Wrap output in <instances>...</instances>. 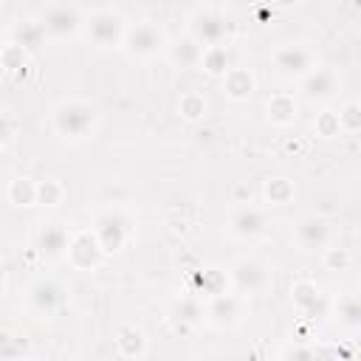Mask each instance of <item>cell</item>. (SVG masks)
<instances>
[{"instance_id": "obj_22", "label": "cell", "mask_w": 361, "mask_h": 361, "mask_svg": "<svg viewBox=\"0 0 361 361\" xmlns=\"http://www.w3.org/2000/svg\"><path fill=\"white\" fill-rule=\"evenodd\" d=\"M206 110H209V102H206L200 93H195V90L183 93L180 102H178V113H180L186 121H200V118L206 116Z\"/></svg>"}, {"instance_id": "obj_17", "label": "cell", "mask_w": 361, "mask_h": 361, "mask_svg": "<svg viewBox=\"0 0 361 361\" xmlns=\"http://www.w3.org/2000/svg\"><path fill=\"white\" fill-rule=\"evenodd\" d=\"M265 110H268V121L279 124V127H285V124H290L296 118V102H293L290 93H274L268 99Z\"/></svg>"}, {"instance_id": "obj_27", "label": "cell", "mask_w": 361, "mask_h": 361, "mask_svg": "<svg viewBox=\"0 0 361 361\" xmlns=\"http://www.w3.org/2000/svg\"><path fill=\"white\" fill-rule=\"evenodd\" d=\"M336 116H338L341 133H358V127H361V104L358 102H347Z\"/></svg>"}, {"instance_id": "obj_29", "label": "cell", "mask_w": 361, "mask_h": 361, "mask_svg": "<svg viewBox=\"0 0 361 361\" xmlns=\"http://www.w3.org/2000/svg\"><path fill=\"white\" fill-rule=\"evenodd\" d=\"M62 195H65V189H62V183H56V180H42V183H37V203H42V206H56V203L62 200Z\"/></svg>"}, {"instance_id": "obj_18", "label": "cell", "mask_w": 361, "mask_h": 361, "mask_svg": "<svg viewBox=\"0 0 361 361\" xmlns=\"http://www.w3.org/2000/svg\"><path fill=\"white\" fill-rule=\"evenodd\" d=\"M116 347L124 358H141L147 353V336L138 327H121L118 338H116Z\"/></svg>"}, {"instance_id": "obj_23", "label": "cell", "mask_w": 361, "mask_h": 361, "mask_svg": "<svg viewBox=\"0 0 361 361\" xmlns=\"http://www.w3.org/2000/svg\"><path fill=\"white\" fill-rule=\"evenodd\" d=\"M290 293H293V305H296L302 313H313V310L319 307V302H322L319 288H316L313 282H296Z\"/></svg>"}, {"instance_id": "obj_28", "label": "cell", "mask_w": 361, "mask_h": 361, "mask_svg": "<svg viewBox=\"0 0 361 361\" xmlns=\"http://www.w3.org/2000/svg\"><path fill=\"white\" fill-rule=\"evenodd\" d=\"M197 282H200V288H203V296H217V293H223L226 290V276L220 274V271H203V274H197Z\"/></svg>"}, {"instance_id": "obj_21", "label": "cell", "mask_w": 361, "mask_h": 361, "mask_svg": "<svg viewBox=\"0 0 361 361\" xmlns=\"http://www.w3.org/2000/svg\"><path fill=\"white\" fill-rule=\"evenodd\" d=\"M336 319L347 330H358L361 327V302H358L355 293L338 296V302H336Z\"/></svg>"}, {"instance_id": "obj_2", "label": "cell", "mask_w": 361, "mask_h": 361, "mask_svg": "<svg viewBox=\"0 0 361 361\" xmlns=\"http://www.w3.org/2000/svg\"><path fill=\"white\" fill-rule=\"evenodd\" d=\"M121 45L130 56H155L158 51L166 48V37L155 23L144 20V23H135L133 28L124 31Z\"/></svg>"}, {"instance_id": "obj_3", "label": "cell", "mask_w": 361, "mask_h": 361, "mask_svg": "<svg viewBox=\"0 0 361 361\" xmlns=\"http://www.w3.org/2000/svg\"><path fill=\"white\" fill-rule=\"evenodd\" d=\"M274 65L282 76L302 79L305 73H310L316 68V54L302 42H290V45H282L274 51Z\"/></svg>"}, {"instance_id": "obj_34", "label": "cell", "mask_w": 361, "mask_h": 361, "mask_svg": "<svg viewBox=\"0 0 361 361\" xmlns=\"http://www.w3.org/2000/svg\"><path fill=\"white\" fill-rule=\"evenodd\" d=\"M8 135H11V124H8V118L0 113V144H3Z\"/></svg>"}, {"instance_id": "obj_5", "label": "cell", "mask_w": 361, "mask_h": 361, "mask_svg": "<svg viewBox=\"0 0 361 361\" xmlns=\"http://www.w3.org/2000/svg\"><path fill=\"white\" fill-rule=\"evenodd\" d=\"M124 31H127V25H124L121 14H116V11H99L87 20V37L96 48L118 45L124 39Z\"/></svg>"}, {"instance_id": "obj_36", "label": "cell", "mask_w": 361, "mask_h": 361, "mask_svg": "<svg viewBox=\"0 0 361 361\" xmlns=\"http://www.w3.org/2000/svg\"><path fill=\"white\" fill-rule=\"evenodd\" d=\"M279 3H296V0H279Z\"/></svg>"}, {"instance_id": "obj_11", "label": "cell", "mask_w": 361, "mask_h": 361, "mask_svg": "<svg viewBox=\"0 0 361 361\" xmlns=\"http://www.w3.org/2000/svg\"><path fill=\"white\" fill-rule=\"evenodd\" d=\"M28 302H31V307H34L37 313L51 316V313H56V310L65 305V290H62V285L54 282V279H39V282L31 285Z\"/></svg>"}, {"instance_id": "obj_8", "label": "cell", "mask_w": 361, "mask_h": 361, "mask_svg": "<svg viewBox=\"0 0 361 361\" xmlns=\"http://www.w3.org/2000/svg\"><path fill=\"white\" fill-rule=\"evenodd\" d=\"M302 90H305V96L310 99V102H327V99H333L336 93H338V87H341V79H338V73L333 71V68H313L310 73H305L302 79Z\"/></svg>"}, {"instance_id": "obj_33", "label": "cell", "mask_w": 361, "mask_h": 361, "mask_svg": "<svg viewBox=\"0 0 361 361\" xmlns=\"http://www.w3.org/2000/svg\"><path fill=\"white\" fill-rule=\"evenodd\" d=\"M324 251H327L324 259H327L330 268H336V265H347V262H350V254H347L344 248H324Z\"/></svg>"}, {"instance_id": "obj_35", "label": "cell", "mask_w": 361, "mask_h": 361, "mask_svg": "<svg viewBox=\"0 0 361 361\" xmlns=\"http://www.w3.org/2000/svg\"><path fill=\"white\" fill-rule=\"evenodd\" d=\"M3 276H6V271H3V265H0V288H3Z\"/></svg>"}, {"instance_id": "obj_20", "label": "cell", "mask_w": 361, "mask_h": 361, "mask_svg": "<svg viewBox=\"0 0 361 361\" xmlns=\"http://www.w3.org/2000/svg\"><path fill=\"white\" fill-rule=\"evenodd\" d=\"M166 51H169V59H172L175 65L189 68V65H197V62H200V51H203V48L197 45L195 37H183V39L166 45Z\"/></svg>"}, {"instance_id": "obj_10", "label": "cell", "mask_w": 361, "mask_h": 361, "mask_svg": "<svg viewBox=\"0 0 361 361\" xmlns=\"http://www.w3.org/2000/svg\"><path fill=\"white\" fill-rule=\"evenodd\" d=\"M65 254H68V259L73 262V268H79V271H90V268H96L99 259H102V248H99L93 231H82V234L71 237Z\"/></svg>"}, {"instance_id": "obj_7", "label": "cell", "mask_w": 361, "mask_h": 361, "mask_svg": "<svg viewBox=\"0 0 361 361\" xmlns=\"http://www.w3.org/2000/svg\"><path fill=\"white\" fill-rule=\"evenodd\" d=\"M42 34L51 37V39H65V37H73L79 28H82V14L71 6H54L45 11L42 17Z\"/></svg>"}, {"instance_id": "obj_13", "label": "cell", "mask_w": 361, "mask_h": 361, "mask_svg": "<svg viewBox=\"0 0 361 361\" xmlns=\"http://www.w3.org/2000/svg\"><path fill=\"white\" fill-rule=\"evenodd\" d=\"M228 231L234 237H240V240H254V237H259L265 231V214L259 209H254V206H243V209H237L231 214Z\"/></svg>"}, {"instance_id": "obj_6", "label": "cell", "mask_w": 361, "mask_h": 361, "mask_svg": "<svg viewBox=\"0 0 361 361\" xmlns=\"http://www.w3.org/2000/svg\"><path fill=\"white\" fill-rule=\"evenodd\" d=\"M127 220L118 214V212H104L99 220H96V228H93V237L99 243L102 251L113 254V251H121L124 243H127Z\"/></svg>"}, {"instance_id": "obj_12", "label": "cell", "mask_w": 361, "mask_h": 361, "mask_svg": "<svg viewBox=\"0 0 361 361\" xmlns=\"http://www.w3.org/2000/svg\"><path fill=\"white\" fill-rule=\"evenodd\" d=\"M231 279L240 290L245 293H257L268 285V268L259 262V259H240L234 268H231Z\"/></svg>"}, {"instance_id": "obj_24", "label": "cell", "mask_w": 361, "mask_h": 361, "mask_svg": "<svg viewBox=\"0 0 361 361\" xmlns=\"http://www.w3.org/2000/svg\"><path fill=\"white\" fill-rule=\"evenodd\" d=\"M293 183L288 180V178H271L268 183H265V197H268V203L271 206H285L290 197H293Z\"/></svg>"}, {"instance_id": "obj_15", "label": "cell", "mask_w": 361, "mask_h": 361, "mask_svg": "<svg viewBox=\"0 0 361 361\" xmlns=\"http://www.w3.org/2000/svg\"><path fill=\"white\" fill-rule=\"evenodd\" d=\"M206 316L214 322V324H220V327H226V324H234L237 322V316H240V302H237V296H231V293H217V296H212L209 299V307H206Z\"/></svg>"}, {"instance_id": "obj_4", "label": "cell", "mask_w": 361, "mask_h": 361, "mask_svg": "<svg viewBox=\"0 0 361 361\" xmlns=\"http://www.w3.org/2000/svg\"><path fill=\"white\" fill-rule=\"evenodd\" d=\"M228 31H231L228 17L220 14V11L206 8V11H197V14L192 17V31H189V37H195L197 45L206 48V45H220V42L228 37Z\"/></svg>"}, {"instance_id": "obj_26", "label": "cell", "mask_w": 361, "mask_h": 361, "mask_svg": "<svg viewBox=\"0 0 361 361\" xmlns=\"http://www.w3.org/2000/svg\"><path fill=\"white\" fill-rule=\"evenodd\" d=\"M175 319L183 322V324H197V322L203 319V307H200V302L192 299V296L178 299V302H175Z\"/></svg>"}, {"instance_id": "obj_31", "label": "cell", "mask_w": 361, "mask_h": 361, "mask_svg": "<svg viewBox=\"0 0 361 361\" xmlns=\"http://www.w3.org/2000/svg\"><path fill=\"white\" fill-rule=\"evenodd\" d=\"M42 39H45V34H42V25L39 23H31V25H25L20 31V48H37Z\"/></svg>"}, {"instance_id": "obj_14", "label": "cell", "mask_w": 361, "mask_h": 361, "mask_svg": "<svg viewBox=\"0 0 361 361\" xmlns=\"http://www.w3.org/2000/svg\"><path fill=\"white\" fill-rule=\"evenodd\" d=\"M39 251L45 257H62L68 251V243H71V234L62 223H48L39 228Z\"/></svg>"}, {"instance_id": "obj_16", "label": "cell", "mask_w": 361, "mask_h": 361, "mask_svg": "<svg viewBox=\"0 0 361 361\" xmlns=\"http://www.w3.org/2000/svg\"><path fill=\"white\" fill-rule=\"evenodd\" d=\"M223 90H226L228 99L245 102L254 93V76H251V71H245V68H228L223 73Z\"/></svg>"}, {"instance_id": "obj_1", "label": "cell", "mask_w": 361, "mask_h": 361, "mask_svg": "<svg viewBox=\"0 0 361 361\" xmlns=\"http://www.w3.org/2000/svg\"><path fill=\"white\" fill-rule=\"evenodd\" d=\"M93 127H96V107L93 104L71 99V102H62L54 107V130L62 138L82 141L93 133Z\"/></svg>"}, {"instance_id": "obj_9", "label": "cell", "mask_w": 361, "mask_h": 361, "mask_svg": "<svg viewBox=\"0 0 361 361\" xmlns=\"http://www.w3.org/2000/svg\"><path fill=\"white\" fill-rule=\"evenodd\" d=\"M293 237H296L299 248H305V251H324L330 245V223L324 217H316V214L302 217Z\"/></svg>"}, {"instance_id": "obj_32", "label": "cell", "mask_w": 361, "mask_h": 361, "mask_svg": "<svg viewBox=\"0 0 361 361\" xmlns=\"http://www.w3.org/2000/svg\"><path fill=\"white\" fill-rule=\"evenodd\" d=\"M14 341V336H8V333H0V358H17V355H23V344H11Z\"/></svg>"}, {"instance_id": "obj_19", "label": "cell", "mask_w": 361, "mask_h": 361, "mask_svg": "<svg viewBox=\"0 0 361 361\" xmlns=\"http://www.w3.org/2000/svg\"><path fill=\"white\" fill-rule=\"evenodd\" d=\"M197 65H203V71L206 73H212V76H223L228 68H231V59H228V48L220 42V45H206L203 51H200V62Z\"/></svg>"}, {"instance_id": "obj_25", "label": "cell", "mask_w": 361, "mask_h": 361, "mask_svg": "<svg viewBox=\"0 0 361 361\" xmlns=\"http://www.w3.org/2000/svg\"><path fill=\"white\" fill-rule=\"evenodd\" d=\"M8 197L17 206H31V203H37V183L28 178H17L8 186Z\"/></svg>"}, {"instance_id": "obj_30", "label": "cell", "mask_w": 361, "mask_h": 361, "mask_svg": "<svg viewBox=\"0 0 361 361\" xmlns=\"http://www.w3.org/2000/svg\"><path fill=\"white\" fill-rule=\"evenodd\" d=\"M313 127H316V133H319V135H324V138H333V135H338V133H341V127H338V116H336V113H330V110H324V113L313 121Z\"/></svg>"}]
</instances>
